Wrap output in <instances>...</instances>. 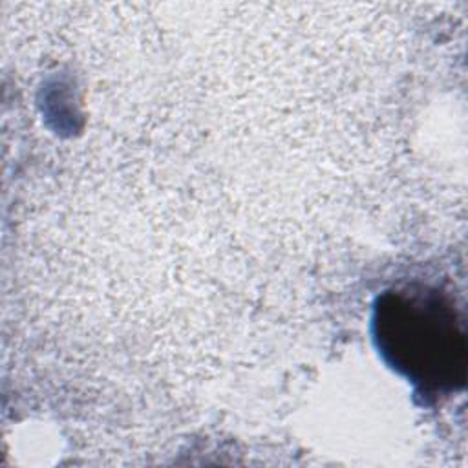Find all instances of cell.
Segmentation results:
<instances>
[{
  "label": "cell",
  "instance_id": "1",
  "mask_svg": "<svg viewBox=\"0 0 468 468\" xmlns=\"http://www.w3.org/2000/svg\"><path fill=\"white\" fill-rule=\"evenodd\" d=\"M371 329L386 364L422 395H448L464 386L466 335L448 292L420 283L384 291Z\"/></svg>",
  "mask_w": 468,
  "mask_h": 468
}]
</instances>
